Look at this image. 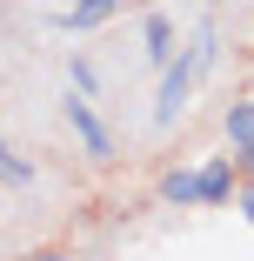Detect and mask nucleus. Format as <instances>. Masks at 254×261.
Instances as JSON below:
<instances>
[{"instance_id":"6e6552de","label":"nucleus","mask_w":254,"mask_h":261,"mask_svg":"<svg viewBox=\"0 0 254 261\" xmlns=\"http://www.w3.org/2000/svg\"><path fill=\"white\" fill-rule=\"evenodd\" d=\"M221 127H228L234 147H247V141H254V100H234V108L221 114Z\"/></svg>"},{"instance_id":"39448f33","label":"nucleus","mask_w":254,"mask_h":261,"mask_svg":"<svg viewBox=\"0 0 254 261\" xmlns=\"http://www.w3.org/2000/svg\"><path fill=\"white\" fill-rule=\"evenodd\" d=\"M140 40H147V61H174V20L167 14H147V27H140Z\"/></svg>"},{"instance_id":"423d86ee","label":"nucleus","mask_w":254,"mask_h":261,"mask_svg":"<svg viewBox=\"0 0 254 261\" xmlns=\"http://www.w3.org/2000/svg\"><path fill=\"white\" fill-rule=\"evenodd\" d=\"M234 194V168L228 161H214V168H201V207H221Z\"/></svg>"},{"instance_id":"f257e3e1","label":"nucleus","mask_w":254,"mask_h":261,"mask_svg":"<svg viewBox=\"0 0 254 261\" xmlns=\"http://www.w3.org/2000/svg\"><path fill=\"white\" fill-rule=\"evenodd\" d=\"M67 127L80 134L87 161H114V134L100 127V114H94V94H67Z\"/></svg>"},{"instance_id":"1a4fd4ad","label":"nucleus","mask_w":254,"mask_h":261,"mask_svg":"<svg viewBox=\"0 0 254 261\" xmlns=\"http://www.w3.org/2000/svg\"><path fill=\"white\" fill-rule=\"evenodd\" d=\"M0 181H34V168L20 161V154H14V147H0Z\"/></svg>"},{"instance_id":"20e7f679","label":"nucleus","mask_w":254,"mask_h":261,"mask_svg":"<svg viewBox=\"0 0 254 261\" xmlns=\"http://www.w3.org/2000/svg\"><path fill=\"white\" fill-rule=\"evenodd\" d=\"M161 201H167V207H194V201H201V174H194V168L161 174Z\"/></svg>"},{"instance_id":"7ed1b4c3","label":"nucleus","mask_w":254,"mask_h":261,"mask_svg":"<svg viewBox=\"0 0 254 261\" xmlns=\"http://www.w3.org/2000/svg\"><path fill=\"white\" fill-rule=\"evenodd\" d=\"M114 7H127V0H74V7H67L54 27H61V34H87V27H100V20H107Z\"/></svg>"},{"instance_id":"9d476101","label":"nucleus","mask_w":254,"mask_h":261,"mask_svg":"<svg viewBox=\"0 0 254 261\" xmlns=\"http://www.w3.org/2000/svg\"><path fill=\"white\" fill-rule=\"evenodd\" d=\"M234 161H241V168L254 174V141H247V147H234Z\"/></svg>"},{"instance_id":"0eeeda50","label":"nucleus","mask_w":254,"mask_h":261,"mask_svg":"<svg viewBox=\"0 0 254 261\" xmlns=\"http://www.w3.org/2000/svg\"><path fill=\"white\" fill-rule=\"evenodd\" d=\"M214 47H221V40H214V27H194V40H187V74H194V81L214 67Z\"/></svg>"},{"instance_id":"f8f14e48","label":"nucleus","mask_w":254,"mask_h":261,"mask_svg":"<svg viewBox=\"0 0 254 261\" xmlns=\"http://www.w3.org/2000/svg\"><path fill=\"white\" fill-rule=\"evenodd\" d=\"M34 261H74V254H67V248H40Z\"/></svg>"},{"instance_id":"9b49d317","label":"nucleus","mask_w":254,"mask_h":261,"mask_svg":"<svg viewBox=\"0 0 254 261\" xmlns=\"http://www.w3.org/2000/svg\"><path fill=\"white\" fill-rule=\"evenodd\" d=\"M241 215H247V221H254V181H247V188H241Z\"/></svg>"},{"instance_id":"f03ea898","label":"nucleus","mask_w":254,"mask_h":261,"mask_svg":"<svg viewBox=\"0 0 254 261\" xmlns=\"http://www.w3.org/2000/svg\"><path fill=\"white\" fill-rule=\"evenodd\" d=\"M187 87H194L187 61H167L161 67V94H154V127H174V114L187 108Z\"/></svg>"}]
</instances>
